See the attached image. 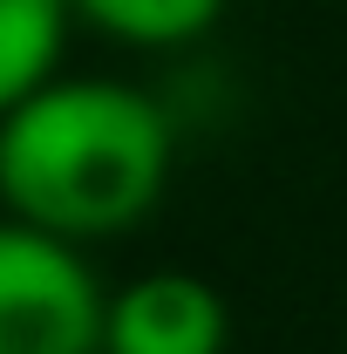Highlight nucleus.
<instances>
[{
	"instance_id": "nucleus-4",
	"label": "nucleus",
	"mask_w": 347,
	"mask_h": 354,
	"mask_svg": "<svg viewBox=\"0 0 347 354\" xmlns=\"http://www.w3.org/2000/svg\"><path fill=\"white\" fill-rule=\"evenodd\" d=\"M68 35V0H0V116L41 95Z\"/></svg>"
},
{
	"instance_id": "nucleus-1",
	"label": "nucleus",
	"mask_w": 347,
	"mask_h": 354,
	"mask_svg": "<svg viewBox=\"0 0 347 354\" xmlns=\"http://www.w3.org/2000/svg\"><path fill=\"white\" fill-rule=\"evenodd\" d=\"M171 177V116L130 82H48L0 116V205L48 239H109Z\"/></svg>"
},
{
	"instance_id": "nucleus-5",
	"label": "nucleus",
	"mask_w": 347,
	"mask_h": 354,
	"mask_svg": "<svg viewBox=\"0 0 347 354\" xmlns=\"http://www.w3.org/2000/svg\"><path fill=\"white\" fill-rule=\"evenodd\" d=\"M75 14H88L102 35L136 48H177V41H198L225 14V0H68Z\"/></svg>"
},
{
	"instance_id": "nucleus-3",
	"label": "nucleus",
	"mask_w": 347,
	"mask_h": 354,
	"mask_svg": "<svg viewBox=\"0 0 347 354\" xmlns=\"http://www.w3.org/2000/svg\"><path fill=\"white\" fill-rule=\"evenodd\" d=\"M225 300L191 272H150L130 279L109 320H102V354H225Z\"/></svg>"
},
{
	"instance_id": "nucleus-2",
	"label": "nucleus",
	"mask_w": 347,
	"mask_h": 354,
	"mask_svg": "<svg viewBox=\"0 0 347 354\" xmlns=\"http://www.w3.org/2000/svg\"><path fill=\"white\" fill-rule=\"evenodd\" d=\"M109 300L68 239L0 225V354H95Z\"/></svg>"
}]
</instances>
